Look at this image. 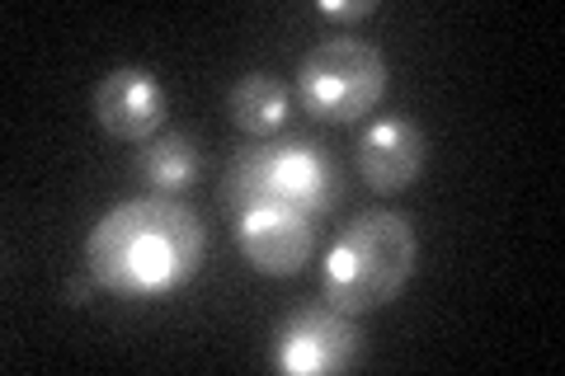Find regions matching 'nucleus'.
<instances>
[{
  "label": "nucleus",
  "mask_w": 565,
  "mask_h": 376,
  "mask_svg": "<svg viewBox=\"0 0 565 376\" xmlns=\"http://www.w3.org/2000/svg\"><path fill=\"white\" fill-rule=\"evenodd\" d=\"M95 288H99L95 273H90V268H81V273H71V278H66V301H71V307H85Z\"/></svg>",
  "instance_id": "obj_12"
},
{
  "label": "nucleus",
  "mask_w": 565,
  "mask_h": 376,
  "mask_svg": "<svg viewBox=\"0 0 565 376\" xmlns=\"http://www.w3.org/2000/svg\"><path fill=\"white\" fill-rule=\"evenodd\" d=\"M363 357V330L359 320L334 307H297L274 325L269 363L282 376H334L349 372Z\"/></svg>",
  "instance_id": "obj_5"
},
{
  "label": "nucleus",
  "mask_w": 565,
  "mask_h": 376,
  "mask_svg": "<svg viewBox=\"0 0 565 376\" xmlns=\"http://www.w3.org/2000/svg\"><path fill=\"white\" fill-rule=\"evenodd\" d=\"M203 217L180 198H128L109 207L85 236V268L114 297L151 301L180 292L203 268Z\"/></svg>",
  "instance_id": "obj_1"
},
{
  "label": "nucleus",
  "mask_w": 565,
  "mask_h": 376,
  "mask_svg": "<svg viewBox=\"0 0 565 376\" xmlns=\"http://www.w3.org/2000/svg\"><path fill=\"white\" fill-rule=\"evenodd\" d=\"M386 95V57L353 39V33H334V39L316 43L302 66H297V99L302 109L321 122H359L382 104Z\"/></svg>",
  "instance_id": "obj_4"
},
{
  "label": "nucleus",
  "mask_w": 565,
  "mask_h": 376,
  "mask_svg": "<svg viewBox=\"0 0 565 376\" xmlns=\"http://www.w3.org/2000/svg\"><path fill=\"white\" fill-rule=\"evenodd\" d=\"M340 203V170L307 137H264L241 147L222 170V207L241 217L255 207H288L302 217H326Z\"/></svg>",
  "instance_id": "obj_3"
},
{
  "label": "nucleus",
  "mask_w": 565,
  "mask_h": 376,
  "mask_svg": "<svg viewBox=\"0 0 565 376\" xmlns=\"http://www.w3.org/2000/svg\"><path fill=\"white\" fill-rule=\"evenodd\" d=\"M316 14L334 24H359L367 14H377V0H316Z\"/></svg>",
  "instance_id": "obj_11"
},
{
  "label": "nucleus",
  "mask_w": 565,
  "mask_h": 376,
  "mask_svg": "<svg viewBox=\"0 0 565 376\" xmlns=\"http://www.w3.org/2000/svg\"><path fill=\"white\" fill-rule=\"evenodd\" d=\"M359 174L373 193H405L424 174V155H429V141H424L419 122L411 118H377L359 132Z\"/></svg>",
  "instance_id": "obj_8"
},
{
  "label": "nucleus",
  "mask_w": 565,
  "mask_h": 376,
  "mask_svg": "<svg viewBox=\"0 0 565 376\" xmlns=\"http://www.w3.org/2000/svg\"><path fill=\"white\" fill-rule=\"evenodd\" d=\"M236 249L241 259L264 278H297L316 255V217L288 207H255L236 217Z\"/></svg>",
  "instance_id": "obj_7"
},
{
  "label": "nucleus",
  "mask_w": 565,
  "mask_h": 376,
  "mask_svg": "<svg viewBox=\"0 0 565 376\" xmlns=\"http://www.w3.org/2000/svg\"><path fill=\"white\" fill-rule=\"evenodd\" d=\"M226 114H232V122L245 137L264 141V137H278L288 128L292 95L274 71H245V76L232 85V95H226Z\"/></svg>",
  "instance_id": "obj_10"
},
{
  "label": "nucleus",
  "mask_w": 565,
  "mask_h": 376,
  "mask_svg": "<svg viewBox=\"0 0 565 376\" xmlns=\"http://www.w3.org/2000/svg\"><path fill=\"white\" fill-rule=\"evenodd\" d=\"M90 109H95V122L114 141H132V147H141V141H151L156 132H166L170 95H166V85L156 80V71L114 66L109 76L95 85Z\"/></svg>",
  "instance_id": "obj_6"
},
{
  "label": "nucleus",
  "mask_w": 565,
  "mask_h": 376,
  "mask_svg": "<svg viewBox=\"0 0 565 376\" xmlns=\"http://www.w3.org/2000/svg\"><path fill=\"white\" fill-rule=\"evenodd\" d=\"M132 174H137V184H147L156 193V198H180V193H189L203 174L199 141L180 128L156 132L151 141H141L132 151Z\"/></svg>",
  "instance_id": "obj_9"
},
{
  "label": "nucleus",
  "mask_w": 565,
  "mask_h": 376,
  "mask_svg": "<svg viewBox=\"0 0 565 376\" xmlns=\"http://www.w3.org/2000/svg\"><path fill=\"white\" fill-rule=\"evenodd\" d=\"M415 259H419V240H415V222L405 212H386V207L359 212L326 255V268H321L326 307L344 311L353 320L367 311H382L386 301H396L405 292Z\"/></svg>",
  "instance_id": "obj_2"
}]
</instances>
